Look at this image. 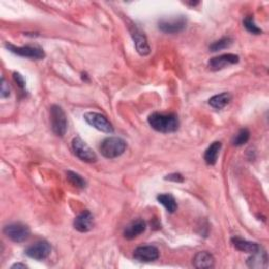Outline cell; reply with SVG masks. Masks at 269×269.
Segmentation results:
<instances>
[{"instance_id":"obj_12","label":"cell","mask_w":269,"mask_h":269,"mask_svg":"<svg viewBox=\"0 0 269 269\" xmlns=\"http://www.w3.org/2000/svg\"><path fill=\"white\" fill-rule=\"evenodd\" d=\"M131 34L135 41L137 52L142 56L148 55L151 53V47H150V44L147 42L145 35L142 33V32L136 25H133L131 27Z\"/></svg>"},{"instance_id":"obj_4","label":"cell","mask_w":269,"mask_h":269,"mask_svg":"<svg viewBox=\"0 0 269 269\" xmlns=\"http://www.w3.org/2000/svg\"><path fill=\"white\" fill-rule=\"evenodd\" d=\"M4 233L13 242L22 243L29 238L31 230L27 225L18 222V223H11L5 226Z\"/></svg>"},{"instance_id":"obj_8","label":"cell","mask_w":269,"mask_h":269,"mask_svg":"<svg viewBox=\"0 0 269 269\" xmlns=\"http://www.w3.org/2000/svg\"><path fill=\"white\" fill-rule=\"evenodd\" d=\"M84 120L91 125L93 126L94 129H96L100 132L106 133V134H112L114 133V126L113 124L108 121V119L99 114V113H94V112H89L84 114Z\"/></svg>"},{"instance_id":"obj_25","label":"cell","mask_w":269,"mask_h":269,"mask_svg":"<svg viewBox=\"0 0 269 269\" xmlns=\"http://www.w3.org/2000/svg\"><path fill=\"white\" fill-rule=\"evenodd\" d=\"M0 93H2V97L7 98L10 96V87L7 84L5 78L2 79V88H0Z\"/></svg>"},{"instance_id":"obj_2","label":"cell","mask_w":269,"mask_h":269,"mask_svg":"<svg viewBox=\"0 0 269 269\" xmlns=\"http://www.w3.org/2000/svg\"><path fill=\"white\" fill-rule=\"evenodd\" d=\"M99 150L107 159H114L125 152L126 142L119 137H108L101 142Z\"/></svg>"},{"instance_id":"obj_9","label":"cell","mask_w":269,"mask_h":269,"mask_svg":"<svg viewBox=\"0 0 269 269\" xmlns=\"http://www.w3.org/2000/svg\"><path fill=\"white\" fill-rule=\"evenodd\" d=\"M51 251L52 247L49 243L46 241H38L25 249V255L31 259L42 261L51 255Z\"/></svg>"},{"instance_id":"obj_10","label":"cell","mask_w":269,"mask_h":269,"mask_svg":"<svg viewBox=\"0 0 269 269\" xmlns=\"http://www.w3.org/2000/svg\"><path fill=\"white\" fill-rule=\"evenodd\" d=\"M159 249L153 245L137 247L134 251V259L141 263H150L159 258Z\"/></svg>"},{"instance_id":"obj_11","label":"cell","mask_w":269,"mask_h":269,"mask_svg":"<svg viewBox=\"0 0 269 269\" xmlns=\"http://www.w3.org/2000/svg\"><path fill=\"white\" fill-rule=\"evenodd\" d=\"M240 61V57L234 54H223L218 57H214L208 62V68L212 71L223 70L228 66H232Z\"/></svg>"},{"instance_id":"obj_15","label":"cell","mask_w":269,"mask_h":269,"mask_svg":"<svg viewBox=\"0 0 269 269\" xmlns=\"http://www.w3.org/2000/svg\"><path fill=\"white\" fill-rule=\"evenodd\" d=\"M193 265L199 269L213 268L215 266V258L207 251H200L195 256Z\"/></svg>"},{"instance_id":"obj_22","label":"cell","mask_w":269,"mask_h":269,"mask_svg":"<svg viewBox=\"0 0 269 269\" xmlns=\"http://www.w3.org/2000/svg\"><path fill=\"white\" fill-rule=\"evenodd\" d=\"M67 178L70 181V183L76 186L77 188H84L86 186L85 180L80 175H78V173L74 171H71V170L67 171Z\"/></svg>"},{"instance_id":"obj_3","label":"cell","mask_w":269,"mask_h":269,"mask_svg":"<svg viewBox=\"0 0 269 269\" xmlns=\"http://www.w3.org/2000/svg\"><path fill=\"white\" fill-rule=\"evenodd\" d=\"M51 123L53 132L59 136L63 137L68 130V120L66 113L58 105H53L51 107Z\"/></svg>"},{"instance_id":"obj_7","label":"cell","mask_w":269,"mask_h":269,"mask_svg":"<svg viewBox=\"0 0 269 269\" xmlns=\"http://www.w3.org/2000/svg\"><path fill=\"white\" fill-rule=\"evenodd\" d=\"M6 47L11 53L18 55L20 57H24V58H29V59H33V60H41L45 57L44 52L41 49H39V47H36V46H28V45L16 46L12 43L7 42Z\"/></svg>"},{"instance_id":"obj_6","label":"cell","mask_w":269,"mask_h":269,"mask_svg":"<svg viewBox=\"0 0 269 269\" xmlns=\"http://www.w3.org/2000/svg\"><path fill=\"white\" fill-rule=\"evenodd\" d=\"M187 24L184 16H175L171 18H163L158 22V27L165 34H177L182 32Z\"/></svg>"},{"instance_id":"obj_20","label":"cell","mask_w":269,"mask_h":269,"mask_svg":"<svg viewBox=\"0 0 269 269\" xmlns=\"http://www.w3.org/2000/svg\"><path fill=\"white\" fill-rule=\"evenodd\" d=\"M157 200L160 204H162L163 206L166 208V211L170 214L175 213L178 208V204L176 202V199L169 194H161L157 197Z\"/></svg>"},{"instance_id":"obj_18","label":"cell","mask_w":269,"mask_h":269,"mask_svg":"<svg viewBox=\"0 0 269 269\" xmlns=\"http://www.w3.org/2000/svg\"><path fill=\"white\" fill-rule=\"evenodd\" d=\"M267 255L265 251H261V248L252 254L251 257L247 260V265L251 268H262V267H267Z\"/></svg>"},{"instance_id":"obj_27","label":"cell","mask_w":269,"mask_h":269,"mask_svg":"<svg viewBox=\"0 0 269 269\" xmlns=\"http://www.w3.org/2000/svg\"><path fill=\"white\" fill-rule=\"evenodd\" d=\"M13 77H14V80L16 81V83L19 85V87H21V88L25 87V80H24V78L22 75H20L19 73H14Z\"/></svg>"},{"instance_id":"obj_13","label":"cell","mask_w":269,"mask_h":269,"mask_svg":"<svg viewBox=\"0 0 269 269\" xmlns=\"http://www.w3.org/2000/svg\"><path fill=\"white\" fill-rule=\"evenodd\" d=\"M74 227L80 232H87L94 227V216L89 211H83L74 221Z\"/></svg>"},{"instance_id":"obj_1","label":"cell","mask_w":269,"mask_h":269,"mask_svg":"<svg viewBox=\"0 0 269 269\" xmlns=\"http://www.w3.org/2000/svg\"><path fill=\"white\" fill-rule=\"evenodd\" d=\"M148 123L155 131L169 134L179 129V120L175 114H160L154 113L148 117Z\"/></svg>"},{"instance_id":"obj_5","label":"cell","mask_w":269,"mask_h":269,"mask_svg":"<svg viewBox=\"0 0 269 269\" xmlns=\"http://www.w3.org/2000/svg\"><path fill=\"white\" fill-rule=\"evenodd\" d=\"M72 147L73 152L78 157L79 159L87 162V163H93L97 161V156L95 154V152L85 143V142L80 138L76 137L72 141Z\"/></svg>"},{"instance_id":"obj_23","label":"cell","mask_w":269,"mask_h":269,"mask_svg":"<svg viewBox=\"0 0 269 269\" xmlns=\"http://www.w3.org/2000/svg\"><path fill=\"white\" fill-rule=\"evenodd\" d=\"M250 137V133L247 129H242L239 131V133L236 134L233 139H232V144L234 146H241L244 145L245 143H247V141L249 140Z\"/></svg>"},{"instance_id":"obj_26","label":"cell","mask_w":269,"mask_h":269,"mask_svg":"<svg viewBox=\"0 0 269 269\" xmlns=\"http://www.w3.org/2000/svg\"><path fill=\"white\" fill-rule=\"evenodd\" d=\"M165 180L172 181V182H183L184 181V178L182 177L181 173L175 172V173H170V175H167L165 177Z\"/></svg>"},{"instance_id":"obj_14","label":"cell","mask_w":269,"mask_h":269,"mask_svg":"<svg viewBox=\"0 0 269 269\" xmlns=\"http://www.w3.org/2000/svg\"><path fill=\"white\" fill-rule=\"evenodd\" d=\"M146 230V223L142 219L133 221L131 224L125 227L123 235L126 240H134L137 236Z\"/></svg>"},{"instance_id":"obj_16","label":"cell","mask_w":269,"mask_h":269,"mask_svg":"<svg viewBox=\"0 0 269 269\" xmlns=\"http://www.w3.org/2000/svg\"><path fill=\"white\" fill-rule=\"evenodd\" d=\"M231 242L233 246L235 247V249H238L243 252H247V254H250V255L255 254V252H257L260 249V246L258 243L243 240L241 238H238V236H234V238H232Z\"/></svg>"},{"instance_id":"obj_21","label":"cell","mask_w":269,"mask_h":269,"mask_svg":"<svg viewBox=\"0 0 269 269\" xmlns=\"http://www.w3.org/2000/svg\"><path fill=\"white\" fill-rule=\"evenodd\" d=\"M233 43V40L230 37H223L220 40L214 42L212 45H210V51L212 52H219L225 49H228V47L231 46Z\"/></svg>"},{"instance_id":"obj_28","label":"cell","mask_w":269,"mask_h":269,"mask_svg":"<svg viewBox=\"0 0 269 269\" xmlns=\"http://www.w3.org/2000/svg\"><path fill=\"white\" fill-rule=\"evenodd\" d=\"M11 268H12V269H13V268H23V269H24V268H27V266H26L25 264L17 263V264H14V265H13Z\"/></svg>"},{"instance_id":"obj_17","label":"cell","mask_w":269,"mask_h":269,"mask_svg":"<svg viewBox=\"0 0 269 269\" xmlns=\"http://www.w3.org/2000/svg\"><path fill=\"white\" fill-rule=\"evenodd\" d=\"M221 147H222V144H221V142H214V143L211 144V146L205 151L204 154V160L206 162V164L208 165H215L217 163L218 160V156L219 153L221 151Z\"/></svg>"},{"instance_id":"obj_24","label":"cell","mask_w":269,"mask_h":269,"mask_svg":"<svg viewBox=\"0 0 269 269\" xmlns=\"http://www.w3.org/2000/svg\"><path fill=\"white\" fill-rule=\"evenodd\" d=\"M243 24H244L245 28L251 34L259 35L262 33V29L260 27H258V25L256 24L255 19H254V17H252V16H247V17L243 20Z\"/></svg>"},{"instance_id":"obj_19","label":"cell","mask_w":269,"mask_h":269,"mask_svg":"<svg viewBox=\"0 0 269 269\" xmlns=\"http://www.w3.org/2000/svg\"><path fill=\"white\" fill-rule=\"evenodd\" d=\"M230 100H231V95L227 92H224L222 94H219L212 97L208 103L211 106H213L216 109H222L230 102Z\"/></svg>"}]
</instances>
